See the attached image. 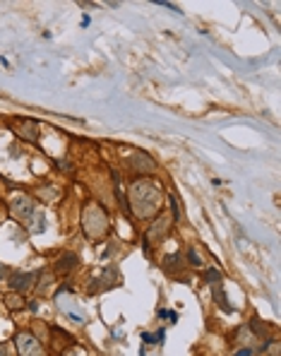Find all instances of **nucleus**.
Listing matches in <instances>:
<instances>
[{
  "label": "nucleus",
  "instance_id": "nucleus-1",
  "mask_svg": "<svg viewBox=\"0 0 281 356\" xmlns=\"http://www.w3.org/2000/svg\"><path fill=\"white\" fill-rule=\"evenodd\" d=\"M133 202H135V212L140 217H149L159 207V190L154 185L149 188L147 183H137L133 188Z\"/></svg>",
  "mask_w": 281,
  "mask_h": 356
},
{
  "label": "nucleus",
  "instance_id": "nucleus-9",
  "mask_svg": "<svg viewBox=\"0 0 281 356\" xmlns=\"http://www.w3.org/2000/svg\"><path fill=\"white\" fill-rule=\"evenodd\" d=\"M60 190L53 188V183H46V185H39L36 188V198L41 200V202H55V200H60Z\"/></svg>",
  "mask_w": 281,
  "mask_h": 356
},
{
  "label": "nucleus",
  "instance_id": "nucleus-13",
  "mask_svg": "<svg viewBox=\"0 0 281 356\" xmlns=\"http://www.w3.org/2000/svg\"><path fill=\"white\" fill-rule=\"evenodd\" d=\"M211 291H214V299H217V303L221 306L224 310H231V306H228L226 301V294H224V289H221V284H214L211 286Z\"/></svg>",
  "mask_w": 281,
  "mask_h": 356
},
{
  "label": "nucleus",
  "instance_id": "nucleus-17",
  "mask_svg": "<svg viewBox=\"0 0 281 356\" xmlns=\"http://www.w3.org/2000/svg\"><path fill=\"white\" fill-rule=\"evenodd\" d=\"M8 277V267H5V265H0V279H5Z\"/></svg>",
  "mask_w": 281,
  "mask_h": 356
},
{
  "label": "nucleus",
  "instance_id": "nucleus-7",
  "mask_svg": "<svg viewBox=\"0 0 281 356\" xmlns=\"http://www.w3.org/2000/svg\"><path fill=\"white\" fill-rule=\"evenodd\" d=\"M39 275H31V272H15L12 277H10V286H12V291H24V289H29L34 282H36Z\"/></svg>",
  "mask_w": 281,
  "mask_h": 356
},
{
  "label": "nucleus",
  "instance_id": "nucleus-19",
  "mask_svg": "<svg viewBox=\"0 0 281 356\" xmlns=\"http://www.w3.org/2000/svg\"><path fill=\"white\" fill-rule=\"evenodd\" d=\"M0 356H8V347L5 344H0Z\"/></svg>",
  "mask_w": 281,
  "mask_h": 356
},
{
  "label": "nucleus",
  "instance_id": "nucleus-2",
  "mask_svg": "<svg viewBox=\"0 0 281 356\" xmlns=\"http://www.w3.org/2000/svg\"><path fill=\"white\" fill-rule=\"evenodd\" d=\"M84 229H87V236H101V234H106V229H109V217H106V212H103L99 205H87L84 207Z\"/></svg>",
  "mask_w": 281,
  "mask_h": 356
},
{
  "label": "nucleus",
  "instance_id": "nucleus-20",
  "mask_svg": "<svg viewBox=\"0 0 281 356\" xmlns=\"http://www.w3.org/2000/svg\"><path fill=\"white\" fill-rule=\"evenodd\" d=\"M68 356H72V354H68Z\"/></svg>",
  "mask_w": 281,
  "mask_h": 356
},
{
  "label": "nucleus",
  "instance_id": "nucleus-10",
  "mask_svg": "<svg viewBox=\"0 0 281 356\" xmlns=\"http://www.w3.org/2000/svg\"><path fill=\"white\" fill-rule=\"evenodd\" d=\"M75 265H77V255H75V253H62L60 260L55 262V269H58V272H62V275H68V272H70Z\"/></svg>",
  "mask_w": 281,
  "mask_h": 356
},
{
  "label": "nucleus",
  "instance_id": "nucleus-8",
  "mask_svg": "<svg viewBox=\"0 0 281 356\" xmlns=\"http://www.w3.org/2000/svg\"><path fill=\"white\" fill-rule=\"evenodd\" d=\"M171 222H173L171 217H159V219H156V222H154V226L149 229L147 238H152L154 243H159V241H161V238L166 236V231H168V226H171Z\"/></svg>",
  "mask_w": 281,
  "mask_h": 356
},
{
  "label": "nucleus",
  "instance_id": "nucleus-3",
  "mask_svg": "<svg viewBox=\"0 0 281 356\" xmlns=\"http://www.w3.org/2000/svg\"><path fill=\"white\" fill-rule=\"evenodd\" d=\"M17 349H19V356H44L41 342L36 337H31L29 332L17 334Z\"/></svg>",
  "mask_w": 281,
  "mask_h": 356
},
{
  "label": "nucleus",
  "instance_id": "nucleus-5",
  "mask_svg": "<svg viewBox=\"0 0 281 356\" xmlns=\"http://www.w3.org/2000/svg\"><path fill=\"white\" fill-rule=\"evenodd\" d=\"M39 123L36 120H29V118H17L15 123H12V130H15L19 137H24L27 142H34L36 140V135H39Z\"/></svg>",
  "mask_w": 281,
  "mask_h": 356
},
{
  "label": "nucleus",
  "instance_id": "nucleus-12",
  "mask_svg": "<svg viewBox=\"0 0 281 356\" xmlns=\"http://www.w3.org/2000/svg\"><path fill=\"white\" fill-rule=\"evenodd\" d=\"M164 267H166V272H178L180 267H183V260H180V255L178 253H173V255H166L164 258Z\"/></svg>",
  "mask_w": 281,
  "mask_h": 356
},
{
  "label": "nucleus",
  "instance_id": "nucleus-15",
  "mask_svg": "<svg viewBox=\"0 0 281 356\" xmlns=\"http://www.w3.org/2000/svg\"><path fill=\"white\" fill-rule=\"evenodd\" d=\"M187 258H190V265H192V267H200V265H202V260H200L197 253H195V248H190V250H187Z\"/></svg>",
  "mask_w": 281,
  "mask_h": 356
},
{
  "label": "nucleus",
  "instance_id": "nucleus-4",
  "mask_svg": "<svg viewBox=\"0 0 281 356\" xmlns=\"http://www.w3.org/2000/svg\"><path fill=\"white\" fill-rule=\"evenodd\" d=\"M127 169H133L135 174H152V171L156 169V164L149 154L135 150L133 154H130V159H127Z\"/></svg>",
  "mask_w": 281,
  "mask_h": 356
},
{
  "label": "nucleus",
  "instance_id": "nucleus-11",
  "mask_svg": "<svg viewBox=\"0 0 281 356\" xmlns=\"http://www.w3.org/2000/svg\"><path fill=\"white\" fill-rule=\"evenodd\" d=\"M5 303H8L10 310H22L24 306H27L24 299H22V294H17V291H10L8 296H5Z\"/></svg>",
  "mask_w": 281,
  "mask_h": 356
},
{
  "label": "nucleus",
  "instance_id": "nucleus-6",
  "mask_svg": "<svg viewBox=\"0 0 281 356\" xmlns=\"http://www.w3.org/2000/svg\"><path fill=\"white\" fill-rule=\"evenodd\" d=\"M10 207H12V214L19 217V219H24V217H29V214L34 212V202H31V198L29 195H24V193H15Z\"/></svg>",
  "mask_w": 281,
  "mask_h": 356
},
{
  "label": "nucleus",
  "instance_id": "nucleus-16",
  "mask_svg": "<svg viewBox=\"0 0 281 356\" xmlns=\"http://www.w3.org/2000/svg\"><path fill=\"white\" fill-rule=\"evenodd\" d=\"M161 337H164V332H156V334H144V342H149V344H154V342H159L161 340Z\"/></svg>",
  "mask_w": 281,
  "mask_h": 356
},
{
  "label": "nucleus",
  "instance_id": "nucleus-18",
  "mask_svg": "<svg viewBox=\"0 0 281 356\" xmlns=\"http://www.w3.org/2000/svg\"><path fill=\"white\" fill-rule=\"evenodd\" d=\"M250 354H252V351H250V349L245 347V349H241V351H238V354H235V356H250Z\"/></svg>",
  "mask_w": 281,
  "mask_h": 356
},
{
  "label": "nucleus",
  "instance_id": "nucleus-14",
  "mask_svg": "<svg viewBox=\"0 0 281 356\" xmlns=\"http://www.w3.org/2000/svg\"><path fill=\"white\" fill-rule=\"evenodd\" d=\"M204 279H207L211 286L221 284V272H219V269H207V272H204Z\"/></svg>",
  "mask_w": 281,
  "mask_h": 356
}]
</instances>
